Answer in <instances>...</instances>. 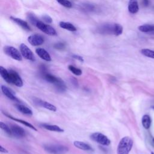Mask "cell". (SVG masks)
Instances as JSON below:
<instances>
[{
	"mask_svg": "<svg viewBox=\"0 0 154 154\" xmlns=\"http://www.w3.org/2000/svg\"><path fill=\"white\" fill-rule=\"evenodd\" d=\"M0 74L1 77L8 83L10 84V73L9 71L2 66H0Z\"/></svg>",
	"mask_w": 154,
	"mask_h": 154,
	"instance_id": "obj_22",
	"label": "cell"
},
{
	"mask_svg": "<svg viewBox=\"0 0 154 154\" xmlns=\"http://www.w3.org/2000/svg\"><path fill=\"white\" fill-rule=\"evenodd\" d=\"M10 73V84H13L14 85L20 87L23 85V81L19 75L15 70L10 69L8 70Z\"/></svg>",
	"mask_w": 154,
	"mask_h": 154,
	"instance_id": "obj_7",
	"label": "cell"
},
{
	"mask_svg": "<svg viewBox=\"0 0 154 154\" xmlns=\"http://www.w3.org/2000/svg\"><path fill=\"white\" fill-rule=\"evenodd\" d=\"M4 115H5L7 117H9L10 119L13 120H14V121H16V122H19L20 123H22V124L24 125L25 126H27V127H28V128H31V129H32L35 131H37V129L32 125H31V124L29 123V122H26V121H25V120H21V119H19L13 117H12L11 115L8 114H7V113H5V112H4Z\"/></svg>",
	"mask_w": 154,
	"mask_h": 154,
	"instance_id": "obj_16",
	"label": "cell"
},
{
	"mask_svg": "<svg viewBox=\"0 0 154 154\" xmlns=\"http://www.w3.org/2000/svg\"><path fill=\"white\" fill-rule=\"evenodd\" d=\"M73 144L76 147L83 150H87V151L93 150V148L89 144L82 141H75L73 142Z\"/></svg>",
	"mask_w": 154,
	"mask_h": 154,
	"instance_id": "obj_18",
	"label": "cell"
},
{
	"mask_svg": "<svg viewBox=\"0 0 154 154\" xmlns=\"http://www.w3.org/2000/svg\"><path fill=\"white\" fill-rule=\"evenodd\" d=\"M43 76L47 82L54 84L59 91L63 92L66 90V85L64 82L60 78L46 72H43Z\"/></svg>",
	"mask_w": 154,
	"mask_h": 154,
	"instance_id": "obj_1",
	"label": "cell"
},
{
	"mask_svg": "<svg viewBox=\"0 0 154 154\" xmlns=\"http://www.w3.org/2000/svg\"><path fill=\"white\" fill-rule=\"evenodd\" d=\"M138 30L143 32H152L154 31V25L146 24L140 25L138 28Z\"/></svg>",
	"mask_w": 154,
	"mask_h": 154,
	"instance_id": "obj_20",
	"label": "cell"
},
{
	"mask_svg": "<svg viewBox=\"0 0 154 154\" xmlns=\"http://www.w3.org/2000/svg\"><path fill=\"white\" fill-rule=\"evenodd\" d=\"M72 57H73V58H75V59H76V60H78V61H81V62H84V58H83L81 56H80V55H72Z\"/></svg>",
	"mask_w": 154,
	"mask_h": 154,
	"instance_id": "obj_32",
	"label": "cell"
},
{
	"mask_svg": "<svg viewBox=\"0 0 154 154\" xmlns=\"http://www.w3.org/2000/svg\"><path fill=\"white\" fill-rule=\"evenodd\" d=\"M4 52L8 56L17 61H22V55L21 53L15 48L10 46H5L4 47Z\"/></svg>",
	"mask_w": 154,
	"mask_h": 154,
	"instance_id": "obj_5",
	"label": "cell"
},
{
	"mask_svg": "<svg viewBox=\"0 0 154 154\" xmlns=\"http://www.w3.org/2000/svg\"><path fill=\"white\" fill-rule=\"evenodd\" d=\"M57 1L63 6L67 8H71L72 7V4L70 1L69 0H57Z\"/></svg>",
	"mask_w": 154,
	"mask_h": 154,
	"instance_id": "obj_28",
	"label": "cell"
},
{
	"mask_svg": "<svg viewBox=\"0 0 154 154\" xmlns=\"http://www.w3.org/2000/svg\"><path fill=\"white\" fill-rule=\"evenodd\" d=\"M45 150L50 154H65L69 151V148L61 144H46L44 146Z\"/></svg>",
	"mask_w": 154,
	"mask_h": 154,
	"instance_id": "obj_3",
	"label": "cell"
},
{
	"mask_svg": "<svg viewBox=\"0 0 154 154\" xmlns=\"http://www.w3.org/2000/svg\"><path fill=\"white\" fill-rule=\"evenodd\" d=\"M32 100H33V102L34 103V104H35L36 105L43 107L51 111H57V108L55 106H54V105H52L51 103H49L46 101L43 100H42L39 98H37V97H33Z\"/></svg>",
	"mask_w": 154,
	"mask_h": 154,
	"instance_id": "obj_8",
	"label": "cell"
},
{
	"mask_svg": "<svg viewBox=\"0 0 154 154\" xmlns=\"http://www.w3.org/2000/svg\"><path fill=\"white\" fill-rule=\"evenodd\" d=\"M10 19L13 20L14 22H15L16 23H17L18 25L21 26L23 29L26 31H31V28L26 21L13 16H10Z\"/></svg>",
	"mask_w": 154,
	"mask_h": 154,
	"instance_id": "obj_14",
	"label": "cell"
},
{
	"mask_svg": "<svg viewBox=\"0 0 154 154\" xmlns=\"http://www.w3.org/2000/svg\"><path fill=\"white\" fill-rule=\"evenodd\" d=\"M90 138L103 146H109L111 144L110 140L104 134L100 132H94L90 135Z\"/></svg>",
	"mask_w": 154,
	"mask_h": 154,
	"instance_id": "obj_4",
	"label": "cell"
},
{
	"mask_svg": "<svg viewBox=\"0 0 154 154\" xmlns=\"http://www.w3.org/2000/svg\"><path fill=\"white\" fill-rule=\"evenodd\" d=\"M20 53L25 59L34 61V56L32 53V52L31 51V49L24 43H21L20 45Z\"/></svg>",
	"mask_w": 154,
	"mask_h": 154,
	"instance_id": "obj_9",
	"label": "cell"
},
{
	"mask_svg": "<svg viewBox=\"0 0 154 154\" xmlns=\"http://www.w3.org/2000/svg\"><path fill=\"white\" fill-rule=\"evenodd\" d=\"M151 154H154V153H153V152H152V153H151Z\"/></svg>",
	"mask_w": 154,
	"mask_h": 154,
	"instance_id": "obj_37",
	"label": "cell"
},
{
	"mask_svg": "<svg viewBox=\"0 0 154 154\" xmlns=\"http://www.w3.org/2000/svg\"><path fill=\"white\" fill-rule=\"evenodd\" d=\"M152 109H154V105H153V106H152Z\"/></svg>",
	"mask_w": 154,
	"mask_h": 154,
	"instance_id": "obj_36",
	"label": "cell"
},
{
	"mask_svg": "<svg viewBox=\"0 0 154 154\" xmlns=\"http://www.w3.org/2000/svg\"><path fill=\"white\" fill-rule=\"evenodd\" d=\"M1 91L3 93V94L6 96L8 99H10V100H12L13 101L15 102H20V100L14 95V93L7 87L1 85Z\"/></svg>",
	"mask_w": 154,
	"mask_h": 154,
	"instance_id": "obj_12",
	"label": "cell"
},
{
	"mask_svg": "<svg viewBox=\"0 0 154 154\" xmlns=\"http://www.w3.org/2000/svg\"><path fill=\"white\" fill-rule=\"evenodd\" d=\"M28 42L32 46H39L42 45L44 42V38L38 34L31 35L28 37Z\"/></svg>",
	"mask_w": 154,
	"mask_h": 154,
	"instance_id": "obj_11",
	"label": "cell"
},
{
	"mask_svg": "<svg viewBox=\"0 0 154 154\" xmlns=\"http://www.w3.org/2000/svg\"><path fill=\"white\" fill-rule=\"evenodd\" d=\"M35 52L38 55V57H40L43 60L46 61H51L52 60L50 54L43 48H37L35 49Z\"/></svg>",
	"mask_w": 154,
	"mask_h": 154,
	"instance_id": "obj_13",
	"label": "cell"
},
{
	"mask_svg": "<svg viewBox=\"0 0 154 154\" xmlns=\"http://www.w3.org/2000/svg\"><path fill=\"white\" fill-rule=\"evenodd\" d=\"M40 126L51 131H54V132H64V129H63L61 128H60V126H57V125H49V124H46V123H43L41 124Z\"/></svg>",
	"mask_w": 154,
	"mask_h": 154,
	"instance_id": "obj_17",
	"label": "cell"
},
{
	"mask_svg": "<svg viewBox=\"0 0 154 154\" xmlns=\"http://www.w3.org/2000/svg\"><path fill=\"white\" fill-rule=\"evenodd\" d=\"M16 108L17 109L20 111V112H22V114L28 115V116H32V111H31V109H29L28 107H27L26 106L23 105V104H16Z\"/></svg>",
	"mask_w": 154,
	"mask_h": 154,
	"instance_id": "obj_19",
	"label": "cell"
},
{
	"mask_svg": "<svg viewBox=\"0 0 154 154\" xmlns=\"http://www.w3.org/2000/svg\"><path fill=\"white\" fill-rule=\"evenodd\" d=\"M152 142H153V144H154V138L152 139Z\"/></svg>",
	"mask_w": 154,
	"mask_h": 154,
	"instance_id": "obj_35",
	"label": "cell"
},
{
	"mask_svg": "<svg viewBox=\"0 0 154 154\" xmlns=\"http://www.w3.org/2000/svg\"><path fill=\"white\" fill-rule=\"evenodd\" d=\"M141 53L145 57L154 58V51L149 49H143L141 50Z\"/></svg>",
	"mask_w": 154,
	"mask_h": 154,
	"instance_id": "obj_25",
	"label": "cell"
},
{
	"mask_svg": "<svg viewBox=\"0 0 154 154\" xmlns=\"http://www.w3.org/2000/svg\"><path fill=\"white\" fill-rule=\"evenodd\" d=\"M10 127L13 136L16 138H22L25 137L26 132L22 127L15 124L11 125Z\"/></svg>",
	"mask_w": 154,
	"mask_h": 154,
	"instance_id": "obj_10",
	"label": "cell"
},
{
	"mask_svg": "<svg viewBox=\"0 0 154 154\" xmlns=\"http://www.w3.org/2000/svg\"><path fill=\"white\" fill-rule=\"evenodd\" d=\"M59 26L61 28L67 29V30L70 31H76V27L73 24H72L71 23H69V22H60L59 23Z\"/></svg>",
	"mask_w": 154,
	"mask_h": 154,
	"instance_id": "obj_21",
	"label": "cell"
},
{
	"mask_svg": "<svg viewBox=\"0 0 154 154\" xmlns=\"http://www.w3.org/2000/svg\"><path fill=\"white\" fill-rule=\"evenodd\" d=\"M64 47H65V45L63 43H58L54 45V48L57 49H62L64 48Z\"/></svg>",
	"mask_w": 154,
	"mask_h": 154,
	"instance_id": "obj_31",
	"label": "cell"
},
{
	"mask_svg": "<svg viewBox=\"0 0 154 154\" xmlns=\"http://www.w3.org/2000/svg\"><path fill=\"white\" fill-rule=\"evenodd\" d=\"M0 151L2 153H8V150L2 146H0Z\"/></svg>",
	"mask_w": 154,
	"mask_h": 154,
	"instance_id": "obj_34",
	"label": "cell"
},
{
	"mask_svg": "<svg viewBox=\"0 0 154 154\" xmlns=\"http://www.w3.org/2000/svg\"><path fill=\"white\" fill-rule=\"evenodd\" d=\"M28 19L29 20V22L32 23L33 25L34 24L35 25H36V23H37V22L38 21V20L37 19V18L34 16V14H28Z\"/></svg>",
	"mask_w": 154,
	"mask_h": 154,
	"instance_id": "obj_29",
	"label": "cell"
},
{
	"mask_svg": "<svg viewBox=\"0 0 154 154\" xmlns=\"http://www.w3.org/2000/svg\"><path fill=\"white\" fill-rule=\"evenodd\" d=\"M139 10L137 0H129L128 3V11L131 14H135Z\"/></svg>",
	"mask_w": 154,
	"mask_h": 154,
	"instance_id": "obj_15",
	"label": "cell"
},
{
	"mask_svg": "<svg viewBox=\"0 0 154 154\" xmlns=\"http://www.w3.org/2000/svg\"><path fill=\"white\" fill-rule=\"evenodd\" d=\"M142 4L144 7H147L149 4V0H143Z\"/></svg>",
	"mask_w": 154,
	"mask_h": 154,
	"instance_id": "obj_33",
	"label": "cell"
},
{
	"mask_svg": "<svg viewBox=\"0 0 154 154\" xmlns=\"http://www.w3.org/2000/svg\"><path fill=\"white\" fill-rule=\"evenodd\" d=\"M112 32L116 35H120L123 32V27L119 23H114L112 26Z\"/></svg>",
	"mask_w": 154,
	"mask_h": 154,
	"instance_id": "obj_23",
	"label": "cell"
},
{
	"mask_svg": "<svg viewBox=\"0 0 154 154\" xmlns=\"http://www.w3.org/2000/svg\"><path fill=\"white\" fill-rule=\"evenodd\" d=\"M141 122H142V125H143V127L145 129H149L151 125V119H150V116L147 114L144 115L142 117Z\"/></svg>",
	"mask_w": 154,
	"mask_h": 154,
	"instance_id": "obj_24",
	"label": "cell"
},
{
	"mask_svg": "<svg viewBox=\"0 0 154 154\" xmlns=\"http://www.w3.org/2000/svg\"><path fill=\"white\" fill-rule=\"evenodd\" d=\"M35 26H37V28H38L40 31L42 32H45L46 34H48L49 35H57V32L55 29L52 27L51 26L45 24L42 21L38 20L37 23H36Z\"/></svg>",
	"mask_w": 154,
	"mask_h": 154,
	"instance_id": "obj_6",
	"label": "cell"
},
{
	"mask_svg": "<svg viewBox=\"0 0 154 154\" xmlns=\"http://www.w3.org/2000/svg\"><path fill=\"white\" fill-rule=\"evenodd\" d=\"M133 146V140L129 137H123L119 143L117 154H129Z\"/></svg>",
	"mask_w": 154,
	"mask_h": 154,
	"instance_id": "obj_2",
	"label": "cell"
},
{
	"mask_svg": "<svg viewBox=\"0 0 154 154\" xmlns=\"http://www.w3.org/2000/svg\"><path fill=\"white\" fill-rule=\"evenodd\" d=\"M68 69L72 73L76 76H80L82 74V70L80 69L77 68L72 65H69L68 66Z\"/></svg>",
	"mask_w": 154,
	"mask_h": 154,
	"instance_id": "obj_26",
	"label": "cell"
},
{
	"mask_svg": "<svg viewBox=\"0 0 154 154\" xmlns=\"http://www.w3.org/2000/svg\"><path fill=\"white\" fill-rule=\"evenodd\" d=\"M0 127H1V129L3 130L7 135H8L9 136L12 135V133H11L10 127H9L7 124L1 122H0Z\"/></svg>",
	"mask_w": 154,
	"mask_h": 154,
	"instance_id": "obj_27",
	"label": "cell"
},
{
	"mask_svg": "<svg viewBox=\"0 0 154 154\" xmlns=\"http://www.w3.org/2000/svg\"><path fill=\"white\" fill-rule=\"evenodd\" d=\"M42 19L46 22V23H51L52 22V18L47 15V14H45V15H43L42 16Z\"/></svg>",
	"mask_w": 154,
	"mask_h": 154,
	"instance_id": "obj_30",
	"label": "cell"
}]
</instances>
